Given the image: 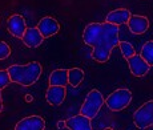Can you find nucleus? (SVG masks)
<instances>
[{"label": "nucleus", "instance_id": "obj_1", "mask_svg": "<svg viewBox=\"0 0 153 130\" xmlns=\"http://www.w3.org/2000/svg\"><path fill=\"white\" fill-rule=\"evenodd\" d=\"M119 25L111 23H89L84 28L83 40L87 45L92 47V58L97 63H107L114 47H119L120 39Z\"/></svg>", "mask_w": 153, "mask_h": 130}, {"label": "nucleus", "instance_id": "obj_2", "mask_svg": "<svg viewBox=\"0 0 153 130\" xmlns=\"http://www.w3.org/2000/svg\"><path fill=\"white\" fill-rule=\"evenodd\" d=\"M11 82L19 84L22 86H32L40 78L43 66L37 61H32L25 65H11L7 69Z\"/></svg>", "mask_w": 153, "mask_h": 130}, {"label": "nucleus", "instance_id": "obj_3", "mask_svg": "<svg viewBox=\"0 0 153 130\" xmlns=\"http://www.w3.org/2000/svg\"><path fill=\"white\" fill-rule=\"evenodd\" d=\"M104 105V97L101 92L97 89H92L85 97L84 104L80 108V114H83L89 120H93L99 114L100 109Z\"/></svg>", "mask_w": 153, "mask_h": 130}, {"label": "nucleus", "instance_id": "obj_4", "mask_svg": "<svg viewBox=\"0 0 153 130\" xmlns=\"http://www.w3.org/2000/svg\"><path fill=\"white\" fill-rule=\"evenodd\" d=\"M132 102V92L125 88L116 89L113 93H111L107 98L104 100V104L111 109L112 112H120L128 108Z\"/></svg>", "mask_w": 153, "mask_h": 130}, {"label": "nucleus", "instance_id": "obj_5", "mask_svg": "<svg viewBox=\"0 0 153 130\" xmlns=\"http://www.w3.org/2000/svg\"><path fill=\"white\" fill-rule=\"evenodd\" d=\"M133 121L139 129H148L153 126V100L146 101L134 112Z\"/></svg>", "mask_w": 153, "mask_h": 130}, {"label": "nucleus", "instance_id": "obj_6", "mask_svg": "<svg viewBox=\"0 0 153 130\" xmlns=\"http://www.w3.org/2000/svg\"><path fill=\"white\" fill-rule=\"evenodd\" d=\"M7 29L13 37L22 39L24 32H25V29H27V21H25V19L22 16V15L15 13L12 16L8 17Z\"/></svg>", "mask_w": 153, "mask_h": 130}, {"label": "nucleus", "instance_id": "obj_7", "mask_svg": "<svg viewBox=\"0 0 153 130\" xmlns=\"http://www.w3.org/2000/svg\"><path fill=\"white\" fill-rule=\"evenodd\" d=\"M126 61H128L129 70L134 77H144L151 69V66L145 63V60L140 55H136V53L133 56H131L129 58H126Z\"/></svg>", "mask_w": 153, "mask_h": 130}, {"label": "nucleus", "instance_id": "obj_8", "mask_svg": "<svg viewBox=\"0 0 153 130\" xmlns=\"http://www.w3.org/2000/svg\"><path fill=\"white\" fill-rule=\"evenodd\" d=\"M36 28L39 29V32L42 33V36L44 39H47V37L53 36V35H56L60 31V24H59V21L56 19H53V17L45 16L39 21Z\"/></svg>", "mask_w": 153, "mask_h": 130}, {"label": "nucleus", "instance_id": "obj_9", "mask_svg": "<svg viewBox=\"0 0 153 130\" xmlns=\"http://www.w3.org/2000/svg\"><path fill=\"white\" fill-rule=\"evenodd\" d=\"M128 28L133 35H144L149 29V20L146 16L141 15H131L128 20Z\"/></svg>", "mask_w": 153, "mask_h": 130}, {"label": "nucleus", "instance_id": "obj_10", "mask_svg": "<svg viewBox=\"0 0 153 130\" xmlns=\"http://www.w3.org/2000/svg\"><path fill=\"white\" fill-rule=\"evenodd\" d=\"M45 121L40 116H29L20 120L15 126V130H44Z\"/></svg>", "mask_w": 153, "mask_h": 130}, {"label": "nucleus", "instance_id": "obj_11", "mask_svg": "<svg viewBox=\"0 0 153 130\" xmlns=\"http://www.w3.org/2000/svg\"><path fill=\"white\" fill-rule=\"evenodd\" d=\"M67 96L65 86H49L45 92V100L49 105L60 106L64 102Z\"/></svg>", "mask_w": 153, "mask_h": 130}, {"label": "nucleus", "instance_id": "obj_12", "mask_svg": "<svg viewBox=\"0 0 153 130\" xmlns=\"http://www.w3.org/2000/svg\"><path fill=\"white\" fill-rule=\"evenodd\" d=\"M23 43H24L25 47L28 48H37L43 44L44 37L42 36V33L39 32V29L36 27H32V28H27L22 37Z\"/></svg>", "mask_w": 153, "mask_h": 130}, {"label": "nucleus", "instance_id": "obj_13", "mask_svg": "<svg viewBox=\"0 0 153 130\" xmlns=\"http://www.w3.org/2000/svg\"><path fill=\"white\" fill-rule=\"evenodd\" d=\"M65 128L69 130H93L91 120L83 114H77L65 121Z\"/></svg>", "mask_w": 153, "mask_h": 130}, {"label": "nucleus", "instance_id": "obj_14", "mask_svg": "<svg viewBox=\"0 0 153 130\" xmlns=\"http://www.w3.org/2000/svg\"><path fill=\"white\" fill-rule=\"evenodd\" d=\"M131 11L126 10V8H119V10H113L105 17V21L111 23L113 25H121V24H126L131 17Z\"/></svg>", "mask_w": 153, "mask_h": 130}, {"label": "nucleus", "instance_id": "obj_15", "mask_svg": "<svg viewBox=\"0 0 153 130\" xmlns=\"http://www.w3.org/2000/svg\"><path fill=\"white\" fill-rule=\"evenodd\" d=\"M49 86H67L68 85V70L67 69H55L49 75L48 80Z\"/></svg>", "mask_w": 153, "mask_h": 130}, {"label": "nucleus", "instance_id": "obj_16", "mask_svg": "<svg viewBox=\"0 0 153 130\" xmlns=\"http://www.w3.org/2000/svg\"><path fill=\"white\" fill-rule=\"evenodd\" d=\"M84 70L80 68H72L68 69V84L73 88H77L84 80Z\"/></svg>", "mask_w": 153, "mask_h": 130}, {"label": "nucleus", "instance_id": "obj_17", "mask_svg": "<svg viewBox=\"0 0 153 130\" xmlns=\"http://www.w3.org/2000/svg\"><path fill=\"white\" fill-rule=\"evenodd\" d=\"M140 56L145 60V63L149 66H153V40H149L144 44L143 48H141Z\"/></svg>", "mask_w": 153, "mask_h": 130}, {"label": "nucleus", "instance_id": "obj_18", "mask_svg": "<svg viewBox=\"0 0 153 130\" xmlns=\"http://www.w3.org/2000/svg\"><path fill=\"white\" fill-rule=\"evenodd\" d=\"M119 47H120V49H121V53H123V56H124L125 60L136 53V52H134L133 45H132L131 43H128V41H120Z\"/></svg>", "mask_w": 153, "mask_h": 130}, {"label": "nucleus", "instance_id": "obj_19", "mask_svg": "<svg viewBox=\"0 0 153 130\" xmlns=\"http://www.w3.org/2000/svg\"><path fill=\"white\" fill-rule=\"evenodd\" d=\"M10 84H11V78H10L8 72L4 69H0V90L7 88Z\"/></svg>", "mask_w": 153, "mask_h": 130}, {"label": "nucleus", "instance_id": "obj_20", "mask_svg": "<svg viewBox=\"0 0 153 130\" xmlns=\"http://www.w3.org/2000/svg\"><path fill=\"white\" fill-rule=\"evenodd\" d=\"M11 55V48L7 43L4 41H0V60H5L8 58Z\"/></svg>", "mask_w": 153, "mask_h": 130}, {"label": "nucleus", "instance_id": "obj_21", "mask_svg": "<svg viewBox=\"0 0 153 130\" xmlns=\"http://www.w3.org/2000/svg\"><path fill=\"white\" fill-rule=\"evenodd\" d=\"M57 128L59 129H65V121H59V122H57Z\"/></svg>", "mask_w": 153, "mask_h": 130}, {"label": "nucleus", "instance_id": "obj_22", "mask_svg": "<svg viewBox=\"0 0 153 130\" xmlns=\"http://www.w3.org/2000/svg\"><path fill=\"white\" fill-rule=\"evenodd\" d=\"M3 108H4V105H3V97H1V90H0V113L3 112Z\"/></svg>", "mask_w": 153, "mask_h": 130}, {"label": "nucleus", "instance_id": "obj_23", "mask_svg": "<svg viewBox=\"0 0 153 130\" xmlns=\"http://www.w3.org/2000/svg\"><path fill=\"white\" fill-rule=\"evenodd\" d=\"M25 101H27V102L32 101V96H31V94H27V96H25Z\"/></svg>", "mask_w": 153, "mask_h": 130}, {"label": "nucleus", "instance_id": "obj_24", "mask_svg": "<svg viewBox=\"0 0 153 130\" xmlns=\"http://www.w3.org/2000/svg\"><path fill=\"white\" fill-rule=\"evenodd\" d=\"M104 130H113V129H112V128H105Z\"/></svg>", "mask_w": 153, "mask_h": 130}]
</instances>
